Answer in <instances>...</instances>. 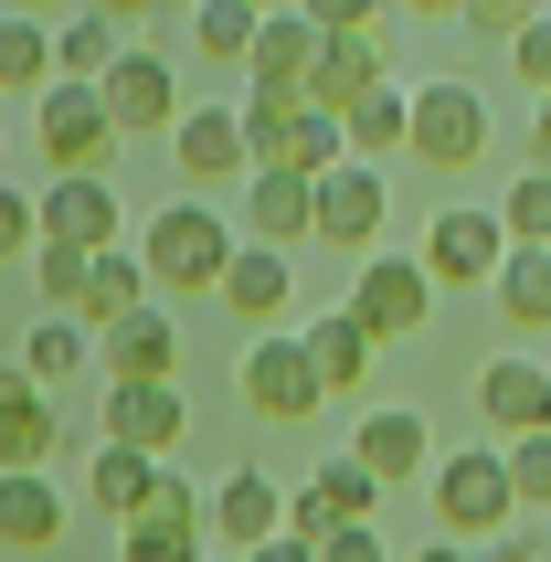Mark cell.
I'll return each instance as SVG.
<instances>
[{"label": "cell", "mask_w": 551, "mask_h": 562, "mask_svg": "<svg viewBox=\"0 0 551 562\" xmlns=\"http://www.w3.org/2000/svg\"><path fill=\"white\" fill-rule=\"evenodd\" d=\"M181 382H106V446H138V457H170L181 446Z\"/></svg>", "instance_id": "cell-16"}, {"label": "cell", "mask_w": 551, "mask_h": 562, "mask_svg": "<svg viewBox=\"0 0 551 562\" xmlns=\"http://www.w3.org/2000/svg\"><path fill=\"white\" fill-rule=\"evenodd\" d=\"M255 11H297V0H255Z\"/></svg>", "instance_id": "cell-50"}, {"label": "cell", "mask_w": 551, "mask_h": 562, "mask_svg": "<svg viewBox=\"0 0 551 562\" xmlns=\"http://www.w3.org/2000/svg\"><path fill=\"white\" fill-rule=\"evenodd\" d=\"M414 159H435V170H466V159L488 149V95L457 86V75H435V86H414V138H403Z\"/></svg>", "instance_id": "cell-5"}, {"label": "cell", "mask_w": 551, "mask_h": 562, "mask_svg": "<svg viewBox=\"0 0 551 562\" xmlns=\"http://www.w3.org/2000/svg\"><path fill=\"white\" fill-rule=\"evenodd\" d=\"M117 552L127 562H202L213 541H202V520H149L138 509V520H117Z\"/></svg>", "instance_id": "cell-33"}, {"label": "cell", "mask_w": 551, "mask_h": 562, "mask_svg": "<svg viewBox=\"0 0 551 562\" xmlns=\"http://www.w3.org/2000/svg\"><path fill=\"white\" fill-rule=\"evenodd\" d=\"M117 54H127V32L95 22V11H75V22L54 32V75H64V86H106V75H117Z\"/></svg>", "instance_id": "cell-28"}, {"label": "cell", "mask_w": 551, "mask_h": 562, "mask_svg": "<svg viewBox=\"0 0 551 562\" xmlns=\"http://www.w3.org/2000/svg\"><path fill=\"white\" fill-rule=\"evenodd\" d=\"M297 11L318 32H382V22H393V0H297Z\"/></svg>", "instance_id": "cell-37"}, {"label": "cell", "mask_w": 551, "mask_h": 562, "mask_svg": "<svg viewBox=\"0 0 551 562\" xmlns=\"http://www.w3.org/2000/svg\"><path fill=\"white\" fill-rule=\"evenodd\" d=\"M509 64H520V86H530V95H551V11L520 32V43H509Z\"/></svg>", "instance_id": "cell-39"}, {"label": "cell", "mask_w": 551, "mask_h": 562, "mask_svg": "<svg viewBox=\"0 0 551 562\" xmlns=\"http://www.w3.org/2000/svg\"><path fill=\"white\" fill-rule=\"evenodd\" d=\"M297 340H307V372H318V393H361V382H371V350H382L350 308H318Z\"/></svg>", "instance_id": "cell-22"}, {"label": "cell", "mask_w": 551, "mask_h": 562, "mask_svg": "<svg viewBox=\"0 0 551 562\" xmlns=\"http://www.w3.org/2000/svg\"><path fill=\"white\" fill-rule=\"evenodd\" d=\"M307 223H318V181H307V170H255L245 181V245H297Z\"/></svg>", "instance_id": "cell-18"}, {"label": "cell", "mask_w": 551, "mask_h": 562, "mask_svg": "<svg viewBox=\"0 0 551 562\" xmlns=\"http://www.w3.org/2000/svg\"><path fill=\"white\" fill-rule=\"evenodd\" d=\"M371 86H393V54H382V32H329V54H318V75H307V95L329 106V117H350Z\"/></svg>", "instance_id": "cell-19"}, {"label": "cell", "mask_w": 551, "mask_h": 562, "mask_svg": "<svg viewBox=\"0 0 551 562\" xmlns=\"http://www.w3.org/2000/svg\"><path fill=\"white\" fill-rule=\"evenodd\" d=\"M43 11H64V0H11V22H43Z\"/></svg>", "instance_id": "cell-49"}, {"label": "cell", "mask_w": 551, "mask_h": 562, "mask_svg": "<svg viewBox=\"0 0 551 562\" xmlns=\"http://www.w3.org/2000/svg\"><path fill=\"white\" fill-rule=\"evenodd\" d=\"M202 562H223V552H202Z\"/></svg>", "instance_id": "cell-51"}, {"label": "cell", "mask_w": 551, "mask_h": 562, "mask_svg": "<svg viewBox=\"0 0 551 562\" xmlns=\"http://www.w3.org/2000/svg\"><path fill=\"white\" fill-rule=\"evenodd\" d=\"M234 245H245V234H234L213 202H159V213L138 223V266H149V286H223Z\"/></svg>", "instance_id": "cell-2"}, {"label": "cell", "mask_w": 551, "mask_h": 562, "mask_svg": "<svg viewBox=\"0 0 551 562\" xmlns=\"http://www.w3.org/2000/svg\"><path fill=\"white\" fill-rule=\"evenodd\" d=\"M170 159H181V181H202V191H223V181H255L245 106H181V127H170Z\"/></svg>", "instance_id": "cell-11"}, {"label": "cell", "mask_w": 551, "mask_h": 562, "mask_svg": "<svg viewBox=\"0 0 551 562\" xmlns=\"http://www.w3.org/2000/svg\"><path fill=\"white\" fill-rule=\"evenodd\" d=\"M255 32H266V11H255V0H191V43H202L213 64H245Z\"/></svg>", "instance_id": "cell-31"}, {"label": "cell", "mask_w": 551, "mask_h": 562, "mask_svg": "<svg viewBox=\"0 0 551 562\" xmlns=\"http://www.w3.org/2000/svg\"><path fill=\"white\" fill-rule=\"evenodd\" d=\"M106 117H117V138H149V127H181V75H170V54H149V43H127L117 75H106Z\"/></svg>", "instance_id": "cell-10"}, {"label": "cell", "mask_w": 551, "mask_h": 562, "mask_svg": "<svg viewBox=\"0 0 551 562\" xmlns=\"http://www.w3.org/2000/svg\"><path fill=\"white\" fill-rule=\"evenodd\" d=\"M64 520H75V499H64L43 468H32V477H0V552H54Z\"/></svg>", "instance_id": "cell-21"}, {"label": "cell", "mask_w": 551, "mask_h": 562, "mask_svg": "<svg viewBox=\"0 0 551 562\" xmlns=\"http://www.w3.org/2000/svg\"><path fill=\"white\" fill-rule=\"evenodd\" d=\"M393 11H414V22H457L466 0H393Z\"/></svg>", "instance_id": "cell-46"}, {"label": "cell", "mask_w": 551, "mask_h": 562, "mask_svg": "<svg viewBox=\"0 0 551 562\" xmlns=\"http://www.w3.org/2000/svg\"><path fill=\"white\" fill-rule=\"evenodd\" d=\"M54 457H64L54 393H11V404H0V477H32V468H54Z\"/></svg>", "instance_id": "cell-25"}, {"label": "cell", "mask_w": 551, "mask_h": 562, "mask_svg": "<svg viewBox=\"0 0 551 562\" xmlns=\"http://www.w3.org/2000/svg\"><path fill=\"white\" fill-rule=\"evenodd\" d=\"M498 266H509V223H498V202H446L425 234V277L435 286H498Z\"/></svg>", "instance_id": "cell-4"}, {"label": "cell", "mask_w": 551, "mask_h": 562, "mask_svg": "<svg viewBox=\"0 0 551 562\" xmlns=\"http://www.w3.org/2000/svg\"><path fill=\"white\" fill-rule=\"evenodd\" d=\"M245 404L266 414V425H307V414L329 404L318 372H307V340H297V329H266V340L245 350Z\"/></svg>", "instance_id": "cell-7"}, {"label": "cell", "mask_w": 551, "mask_h": 562, "mask_svg": "<svg viewBox=\"0 0 551 562\" xmlns=\"http://www.w3.org/2000/svg\"><path fill=\"white\" fill-rule=\"evenodd\" d=\"M22 245H43V213H32V191L0 181V255H22Z\"/></svg>", "instance_id": "cell-40"}, {"label": "cell", "mask_w": 551, "mask_h": 562, "mask_svg": "<svg viewBox=\"0 0 551 562\" xmlns=\"http://www.w3.org/2000/svg\"><path fill=\"white\" fill-rule=\"evenodd\" d=\"M414 562H477V552H466V541H425Z\"/></svg>", "instance_id": "cell-47"}, {"label": "cell", "mask_w": 551, "mask_h": 562, "mask_svg": "<svg viewBox=\"0 0 551 562\" xmlns=\"http://www.w3.org/2000/svg\"><path fill=\"white\" fill-rule=\"evenodd\" d=\"M318 562H393V541L361 520V531H329V541H318Z\"/></svg>", "instance_id": "cell-41"}, {"label": "cell", "mask_w": 551, "mask_h": 562, "mask_svg": "<svg viewBox=\"0 0 551 562\" xmlns=\"http://www.w3.org/2000/svg\"><path fill=\"white\" fill-rule=\"evenodd\" d=\"M530 170H551V95H541V117H530Z\"/></svg>", "instance_id": "cell-45"}, {"label": "cell", "mask_w": 551, "mask_h": 562, "mask_svg": "<svg viewBox=\"0 0 551 562\" xmlns=\"http://www.w3.org/2000/svg\"><path fill=\"white\" fill-rule=\"evenodd\" d=\"M466 22H488V32H509V43H520V32L541 22V0H466Z\"/></svg>", "instance_id": "cell-42"}, {"label": "cell", "mask_w": 551, "mask_h": 562, "mask_svg": "<svg viewBox=\"0 0 551 562\" xmlns=\"http://www.w3.org/2000/svg\"><path fill=\"white\" fill-rule=\"evenodd\" d=\"M32 213H43V245H75V255H117V234H127L117 191L95 170H64L54 191H32Z\"/></svg>", "instance_id": "cell-9"}, {"label": "cell", "mask_w": 551, "mask_h": 562, "mask_svg": "<svg viewBox=\"0 0 551 562\" xmlns=\"http://www.w3.org/2000/svg\"><path fill=\"white\" fill-rule=\"evenodd\" d=\"M32 127H43V159H54V181H64V170H95V159H106V138H117L106 95H95V86H64V75L43 86V117H32Z\"/></svg>", "instance_id": "cell-13"}, {"label": "cell", "mask_w": 551, "mask_h": 562, "mask_svg": "<svg viewBox=\"0 0 551 562\" xmlns=\"http://www.w3.org/2000/svg\"><path fill=\"white\" fill-rule=\"evenodd\" d=\"M213 297H223L234 318H255V329H276L286 297H297V277H286V255H276V245H234V266H223Z\"/></svg>", "instance_id": "cell-23"}, {"label": "cell", "mask_w": 551, "mask_h": 562, "mask_svg": "<svg viewBox=\"0 0 551 562\" xmlns=\"http://www.w3.org/2000/svg\"><path fill=\"white\" fill-rule=\"evenodd\" d=\"M202 499H213V488H191V477L159 457V477H149V520H202Z\"/></svg>", "instance_id": "cell-38"}, {"label": "cell", "mask_w": 551, "mask_h": 562, "mask_svg": "<svg viewBox=\"0 0 551 562\" xmlns=\"http://www.w3.org/2000/svg\"><path fill=\"white\" fill-rule=\"evenodd\" d=\"M350 318H361L371 340H414L435 318V277H425V255H371L361 277H350Z\"/></svg>", "instance_id": "cell-6"}, {"label": "cell", "mask_w": 551, "mask_h": 562, "mask_svg": "<svg viewBox=\"0 0 551 562\" xmlns=\"http://www.w3.org/2000/svg\"><path fill=\"white\" fill-rule=\"evenodd\" d=\"M403 138H414V86H403V75H393V86H371L361 106L339 117V149H350V159H371V170H382Z\"/></svg>", "instance_id": "cell-26"}, {"label": "cell", "mask_w": 551, "mask_h": 562, "mask_svg": "<svg viewBox=\"0 0 551 562\" xmlns=\"http://www.w3.org/2000/svg\"><path fill=\"white\" fill-rule=\"evenodd\" d=\"M127 308H149V266H138V255H95V277H86V297H75V308H64V318H75V329H117V318Z\"/></svg>", "instance_id": "cell-27"}, {"label": "cell", "mask_w": 551, "mask_h": 562, "mask_svg": "<svg viewBox=\"0 0 551 562\" xmlns=\"http://www.w3.org/2000/svg\"><path fill=\"white\" fill-rule=\"evenodd\" d=\"M318 54H329V32L307 22V11H266L245 75H255V86H307V75H318Z\"/></svg>", "instance_id": "cell-24"}, {"label": "cell", "mask_w": 551, "mask_h": 562, "mask_svg": "<svg viewBox=\"0 0 551 562\" xmlns=\"http://www.w3.org/2000/svg\"><path fill=\"white\" fill-rule=\"evenodd\" d=\"M276 531H286V499H276V477H255V468H234L213 499H202V541H213L223 562H245L255 541H276Z\"/></svg>", "instance_id": "cell-14"}, {"label": "cell", "mask_w": 551, "mask_h": 562, "mask_svg": "<svg viewBox=\"0 0 551 562\" xmlns=\"http://www.w3.org/2000/svg\"><path fill=\"white\" fill-rule=\"evenodd\" d=\"M95 361H106V382H170V372H181V329H170V308H127L117 329H95Z\"/></svg>", "instance_id": "cell-17"}, {"label": "cell", "mask_w": 551, "mask_h": 562, "mask_svg": "<svg viewBox=\"0 0 551 562\" xmlns=\"http://www.w3.org/2000/svg\"><path fill=\"white\" fill-rule=\"evenodd\" d=\"M245 149H255V170H307V181L350 159L339 149V117L307 86H255L245 95Z\"/></svg>", "instance_id": "cell-1"}, {"label": "cell", "mask_w": 551, "mask_h": 562, "mask_svg": "<svg viewBox=\"0 0 551 562\" xmlns=\"http://www.w3.org/2000/svg\"><path fill=\"white\" fill-rule=\"evenodd\" d=\"M509 457V488H520V509H551V436H520V446H498Z\"/></svg>", "instance_id": "cell-36"}, {"label": "cell", "mask_w": 551, "mask_h": 562, "mask_svg": "<svg viewBox=\"0 0 551 562\" xmlns=\"http://www.w3.org/2000/svg\"><path fill=\"white\" fill-rule=\"evenodd\" d=\"M22 372H32V393L64 382V372H86V329H75V318H43V329L22 340Z\"/></svg>", "instance_id": "cell-34"}, {"label": "cell", "mask_w": 551, "mask_h": 562, "mask_svg": "<svg viewBox=\"0 0 551 562\" xmlns=\"http://www.w3.org/2000/svg\"><path fill=\"white\" fill-rule=\"evenodd\" d=\"M509 520H520L509 457H477V446H466V457H446V468H435V531H446V541H466V552H477V541H498Z\"/></svg>", "instance_id": "cell-3"}, {"label": "cell", "mask_w": 551, "mask_h": 562, "mask_svg": "<svg viewBox=\"0 0 551 562\" xmlns=\"http://www.w3.org/2000/svg\"><path fill=\"white\" fill-rule=\"evenodd\" d=\"M498 223H509V245H551V170H520L509 202H498Z\"/></svg>", "instance_id": "cell-35"}, {"label": "cell", "mask_w": 551, "mask_h": 562, "mask_svg": "<svg viewBox=\"0 0 551 562\" xmlns=\"http://www.w3.org/2000/svg\"><path fill=\"white\" fill-rule=\"evenodd\" d=\"M43 86H54V32L0 22V95H43Z\"/></svg>", "instance_id": "cell-32"}, {"label": "cell", "mask_w": 551, "mask_h": 562, "mask_svg": "<svg viewBox=\"0 0 551 562\" xmlns=\"http://www.w3.org/2000/svg\"><path fill=\"white\" fill-rule=\"evenodd\" d=\"M11 393H32V372H22V361H0V404H11Z\"/></svg>", "instance_id": "cell-48"}, {"label": "cell", "mask_w": 551, "mask_h": 562, "mask_svg": "<svg viewBox=\"0 0 551 562\" xmlns=\"http://www.w3.org/2000/svg\"><path fill=\"white\" fill-rule=\"evenodd\" d=\"M498 308H509V329H551V245H509Z\"/></svg>", "instance_id": "cell-30"}, {"label": "cell", "mask_w": 551, "mask_h": 562, "mask_svg": "<svg viewBox=\"0 0 551 562\" xmlns=\"http://www.w3.org/2000/svg\"><path fill=\"white\" fill-rule=\"evenodd\" d=\"M435 457V425L414 404H393V414H361V436H350V468H371L382 488H403V477Z\"/></svg>", "instance_id": "cell-20"}, {"label": "cell", "mask_w": 551, "mask_h": 562, "mask_svg": "<svg viewBox=\"0 0 551 562\" xmlns=\"http://www.w3.org/2000/svg\"><path fill=\"white\" fill-rule=\"evenodd\" d=\"M477 425H498L509 446H520V436H551V372H541V361H520V350L488 361V372H477Z\"/></svg>", "instance_id": "cell-15"}, {"label": "cell", "mask_w": 551, "mask_h": 562, "mask_svg": "<svg viewBox=\"0 0 551 562\" xmlns=\"http://www.w3.org/2000/svg\"><path fill=\"white\" fill-rule=\"evenodd\" d=\"M245 562H318V541H297V531H276V541H255Z\"/></svg>", "instance_id": "cell-43"}, {"label": "cell", "mask_w": 551, "mask_h": 562, "mask_svg": "<svg viewBox=\"0 0 551 562\" xmlns=\"http://www.w3.org/2000/svg\"><path fill=\"white\" fill-rule=\"evenodd\" d=\"M382 213H393V181L371 170V159H339V170H318V245H350V255H371L382 245Z\"/></svg>", "instance_id": "cell-8"}, {"label": "cell", "mask_w": 551, "mask_h": 562, "mask_svg": "<svg viewBox=\"0 0 551 562\" xmlns=\"http://www.w3.org/2000/svg\"><path fill=\"white\" fill-rule=\"evenodd\" d=\"M371 509H382V477L350 468V457H329V468H307V488L286 499V531H297V541H329V531H361Z\"/></svg>", "instance_id": "cell-12"}, {"label": "cell", "mask_w": 551, "mask_h": 562, "mask_svg": "<svg viewBox=\"0 0 551 562\" xmlns=\"http://www.w3.org/2000/svg\"><path fill=\"white\" fill-rule=\"evenodd\" d=\"M149 477H159V457H138V446H106V457L86 468V499L106 509V520H138V509H149Z\"/></svg>", "instance_id": "cell-29"}, {"label": "cell", "mask_w": 551, "mask_h": 562, "mask_svg": "<svg viewBox=\"0 0 551 562\" xmlns=\"http://www.w3.org/2000/svg\"><path fill=\"white\" fill-rule=\"evenodd\" d=\"M149 11H159V0H95V22H117V32H138Z\"/></svg>", "instance_id": "cell-44"}]
</instances>
